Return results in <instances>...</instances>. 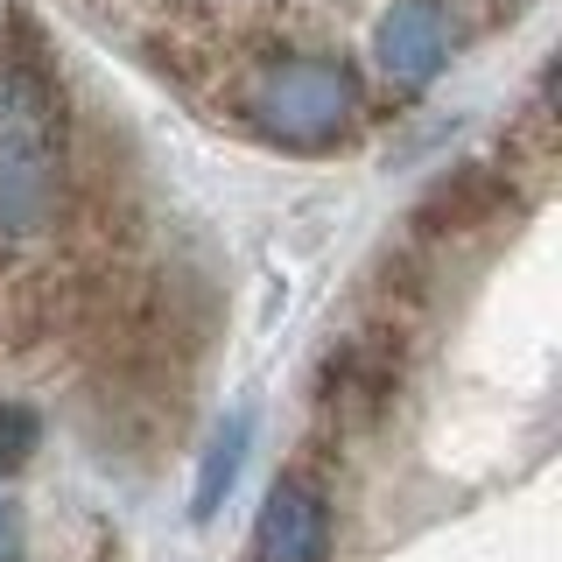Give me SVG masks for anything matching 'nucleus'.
Here are the masks:
<instances>
[{"mask_svg": "<svg viewBox=\"0 0 562 562\" xmlns=\"http://www.w3.org/2000/svg\"><path fill=\"white\" fill-rule=\"evenodd\" d=\"M64 92L35 49H8L0 57V254L43 246L64 225Z\"/></svg>", "mask_w": 562, "mask_h": 562, "instance_id": "nucleus-1", "label": "nucleus"}, {"mask_svg": "<svg viewBox=\"0 0 562 562\" xmlns=\"http://www.w3.org/2000/svg\"><path fill=\"white\" fill-rule=\"evenodd\" d=\"M225 113L268 148L330 155L366 127V85L345 57L324 49H260L225 78Z\"/></svg>", "mask_w": 562, "mask_h": 562, "instance_id": "nucleus-2", "label": "nucleus"}, {"mask_svg": "<svg viewBox=\"0 0 562 562\" xmlns=\"http://www.w3.org/2000/svg\"><path fill=\"white\" fill-rule=\"evenodd\" d=\"M394 386H401V330H394V316H386V324H366V330H351V338L330 345L324 373H316V415H324L330 429L359 436L386 415Z\"/></svg>", "mask_w": 562, "mask_h": 562, "instance_id": "nucleus-3", "label": "nucleus"}, {"mask_svg": "<svg viewBox=\"0 0 562 562\" xmlns=\"http://www.w3.org/2000/svg\"><path fill=\"white\" fill-rule=\"evenodd\" d=\"M457 57V8L450 0H394L373 29V64L401 99L429 92L443 78V64Z\"/></svg>", "mask_w": 562, "mask_h": 562, "instance_id": "nucleus-4", "label": "nucleus"}, {"mask_svg": "<svg viewBox=\"0 0 562 562\" xmlns=\"http://www.w3.org/2000/svg\"><path fill=\"white\" fill-rule=\"evenodd\" d=\"M330 549V499L310 471L274 479V492L260 499V527H254V562H324Z\"/></svg>", "mask_w": 562, "mask_h": 562, "instance_id": "nucleus-5", "label": "nucleus"}, {"mask_svg": "<svg viewBox=\"0 0 562 562\" xmlns=\"http://www.w3.org/2000/svg\"><path fill=\"white\" fill-rule=\"evenodd\" d=\"M499 204H506L499 169H457L422 198V225H429V233H471V225H485Z\"/></svg>", "mask_w": 562, "mask_h": 562, "instance_id": "nucleus-6", "label": "nucleus"}, {"mask_svg": "<svg viewBox=\"0 0 562 562\" xmlns=\"http://www.w3.org/2000/svg\"><path fill=\"white\" fill-rule=\"evenodd\" d=\"M246 443H254V415H233L225 422V436L204 450V471H198V499H190V514L198 520H211L218 514V499L233 492V479H239V464H246Z\"/></svg>", "mask_w": 562, "mask_h": 562, "instance_id": "nucleus-7", "label": "nucleus"}, {"mask_svg": "<svg viewBox=\"0 0 562 562\" xmlns=\"http://www.w3.org/2000/svg\"><path fill=\"white\" fill-rule=\"evenodd\" d=\"M35 443H43V415L29 401H0V485L35 457Z\"/></svg>", "mask_w": 562, "mask_h": 562, "instance_id": "nucleus-8", "label": "nucleus"}, {"mask_svg": "<svg viewBox=\"0 0 562 562\" xmlns=\"http://www.w3.org/2000/svg\"><path fill=\"white\" fill-rule=\"evenodd\" d=\"M22 555H29V520L14 506V492L0 485V562H22Z\"/></svg>", "mask_w": 562, "mask_h": 562, "instance_id": "nucleus-9", "label": "nucleus"}]
</instances>
